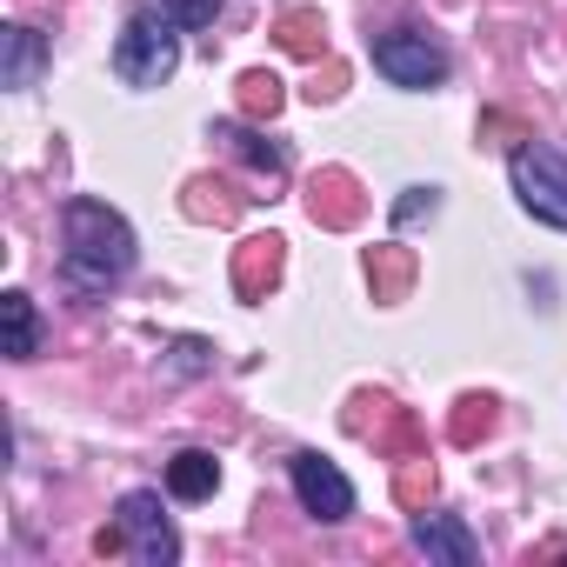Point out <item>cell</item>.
Segmentation results:
<instances>
[{
    "instance_id": "obj_1",
    "label": "cell",
    "mask_w": 567,
    "mask_h": 567,
    "mask_svg": "<svg viewBox=\"0 0 567 567\" xmlns=\"http://www.w3.org/2000/svg\"><path fill=\"white\" fill-rule=\"evenodd\" d=\"M61 234H68V247H61V280H68V288L107 295V288H121V280L134 274V254H141L134 247V227L107 200L74 194L61 207Z\"/></svg>"
},
{
    "instance_id": "obj_2",
    "label": "cell",
    "mask_w": 567,
    "mask_h": 567,
    "mask_svg": "<svg viewBox=\"0 0 567 567\" xmlns=\"http://www.w3.org/2000/svg\"><path fill=\"white\" fill-rule=\"evenodd\" d=\"M174 68H181V28L167 14H154V8L127 14V28L114 41V74L127 87H167Z\"/></svg>"
},
{
    "instance_id": "obj_3",
    "label": "cell",
    "mask_w": 567,
    "mask_h": 567,
    "mask_svg": "<svg viewBox=\"0 0 567 567\" xmlns=\"http://www.w3.org/2000/svg\"><path fill=\"white\" fill-rule=\"evenodd\" d=\"M507 174H514V194L534 220L560 227L567 234V154H554L547 141H520L507 154Z\"/></svg>"
},
{
    "instance_id": "obj_4",
    "label": "cell",
    "mask_w": 567,
    "mask_h": 567,
    "mask_svg": "<svg viewBox=\"0 0 567 567\" xmlns=\"http://www.w3.org/2000/svg\"><path fill=\"white\" fill-rule=\"evenodd\" d=\"M114 520H121V534H127V554H134L141 567H174V560H181V534H174V520H167L161 494H147V487L121 494Z\"/></svg>"
},
{
    "instance_id": "obj_5",
    "label": "cell",
    "mask_w": 567,
    "mask_h": 567,
    "mask_svg": "<svg viewBox=\"0 0 567 567\" xmlns=\"http://www.w3.org/2000/svg\"><path fill=\"white\" fill-rule=\"evenodd\" d=\"M374 68L394 81V87H441L447 81V48L427 41L421 28H394L374 41Z\"/></svg>"
},
{
    "instance_id": "obj_6",
    "label": "cell",
    "mask_w": 567,
    "mask_h": 567,
    "mask_svg": "<svg viewBox=\"0 0 567 567\" xmlns=\"http://www.w3.org/2000/svg\"><path fill=\"white\" fill-rule=\"evenodd\" d=\"M348 434L374 441V454H388V461L421 454V421L401 401H388V394H354L348 401Z\"/></svg>"
},
{
    "instance_id": "obj_7",
    "label": "cell",
    "mask_w": 567,
    "mask_h": 567,
    "mask_svg": "<svg viewBox=\"0 0 567 567\" xmlns=\"http://www.w3.org/2000/svg\"><path fill=\"white\" fill-rule=\"evenodd\" d=\"M288 474H295V494H301V507H308L315 520H348V514H354V481H348L328 454H295Z\"/></svg>"
},
{
    "instance_id": "obj_8",
    "label": "cell",
    "mask_w": 567,
    "mask_h": 567,
    "mask_svg": "<svg viewBox=\"0 0 567 567\" xmlns=\"http://www.w3.org/2000/svg\"><path fill=\"white\" fill-rule=\"evenodd\" d=\"M361 214H368V194H361V181L348 174V167H321L315 181H308V220L315 227H361Z\"/></svg>"
},
{
    "instance_id": "obj_9",
    "label": "cell",
    "mask_w": 567,
    "mask_h": 567,
    "mask_svg": "<svg viewBox=\"0 0 567 567\" xmlns=\"http://www.w3.org/2000/svg\"><path fill=\"white\" fill-rule=\"evenodd\" d=\"M280 267H288V240L280 234H247L234 247V295L240 301H267L280 288Z\"/></svg>"
},
{
    "instance_id": "obj_10",
    "label": "cell",
    "mask_w": 567,
    "mask_h": 567,
    "mask_svg": "<svg viewBox=\"0 0 567 567\" xmlns=\"http://www.w3.org/2000/svg\"><path fill=\"white\" fill-rule=\"evenodd\" d=\"M414 547L434 567H474L481 560V540L467 534V520L461 514H434V507H414Z\"/></svg>"
},
{
    "instance_id": "obj_11",
    "label": "cell",
    "mask_w": 567,
    "mask_h": 567,
    "mask_svg": "<svg viewBox=\"0 0 567 567\" xmlns=\"http://www.w3.org/2000/svg\"><path fill=\"white\" fill-rule=\"evenodd\" d=\"M48 34H34V28H0V87H34L41 74H48Z\"/></svg>"
},
{
    "instance_id": "obj_12",
    "label": "cell",
    "mask_w": 567,
    "mask_h": 567,
    "mask_svg": "<svg viewBox=\"0 0 567 567\" xmlns=\"http://www.w3.org/2000/svg\"><path fill=\"white\" fill-rule=\"evenodd\" d=\"M414 274H421L414 247H401V240H381V247H368V288H374V301H381V308L408 301Z\"/></svg>"
},
{
    "instance_id": "obj_13",
    "label": "cell",
    "mask_w": 567,
    "mask_h": 567,
    "mask_svg": "<svg viewBox=\"0 0 567 567\" xmlns=\"http://www.w3.org/2000/svg\"><path fill=\"white\" fill-rule=\"evenodd\" d=\"M214 141H227V147H234L254 174H267V181L288 174V147L267 141V134H260V121H220V127H214Z\"/></svg>"
},
{
    "instance_id": "obj_14",
    "label": "cell",
    "mask_w": 567,
    "mask_h": 567,
    "mask_svg": "<svg viewBox=\"0 0 567 567\" xmlns=\"http://www.w3.org/2000/svg\"><path fill=\"white\" fill-rule=\"evenodd\" d=\"M181 207H187V220H200V227H234L240 207H247V194H234V187L214 181V174H194L187 194H181Z\"/></svg>"
},
{
    "instance_id": "obj_15",
    "label": "cell",
    "mask_w": 567,
    "mask_h": 567,
    "mask_svg": "<svg viewBox=\"0 0 567 567\" xmlns=\"http://www.w3.org/2000/svg\"><path fill=\"white\" fill-rule=\"evenodd\" d=\"M274 41H280V54H295V61H328V21L315 8H288L274 21Z\"/></svg>"
},
{
    "instance_id": "obj_16",
    "label": "cell",
    "mask_w": 567,
    "mask_h": 567,
    "mask_svg": "<svg viewBox=\"0 0 567 567\" xmlns=\"http://www.w3.org/2000/svg\"><path fill=\"white\" fill-rule=\"evenodd\" d=\"M220 487V461L207 454V447H181L174 461H167V494L174 501H207Z\"/></svg>"
},
{
    "instance_id": "obj_17",
    "label": "cell",
    "mask_w": 567,
    "mask_h": 567,
    "mask_svg": "<svg viewBox=\"0 0 567 567\" xmlns=\"http://www.w3.org/2000/svg\"><path fill=\"white\" fill-rule=\"evenodd\" d=\"M0 328H8V361H34L41 354V315L21 288L0 295Z\"/></svg>"
},
{
    "instance_id": "obj_18",
    "label": "cell",
    "mask_w": 567,
    "mask_h": 567,
    "mask_svg": "<svg viewBox=\"0 0 567 567\" xmlns=\"http://www.w3.org/2000/svg\"><path fill=\"white\" fill-rule=\"evenodd\" d=\"M234 94H240V121H274V114H280V101H288L267 68H247V74L234 81Z\"/></svg>"
},
{
    "instance_id": "obj_19",
    "label": "cell",
    "mask_w": 567,
    "mask_h": 567,
    "mask_svg": "<svg viewBox=\"0 0 567 567\" xmlns=\"http://www.w3.org/2000/svg\"><path fill=\"white\" fill-rule=\"evenodd\" d=\"M394 501L401 507H427L434 501V461L427 454H401L394 461Z\"/></svg>"
},
{
    "instance_id": "obj_20",
    "label": "cell",
    "mask_w": 567,
    "mask_h": 567,
    "mask_svg": "<svg viewBox=\"0 0 567 567\" xmlns=\"http://www.w3.org/2000/svg\"><path fill=\"white\" fill-rule=\"evenodd\" d=\"M487 427H494V401H487V394H461V401H454V421H447V441H454V447H474Z\"/></svg>"
},
{
    "instance_id": "obj_21",
    "label": "cell",
    "mask_w": 567,
    "mask_h": 567,
    "mask_svg": "<svg viewBox=\"0 0 567 567\" xmlns=\"http://www.w3.org/2000/svg\"><path fill=\"white\" fill-rule=\"evenodd\" d=\"M161 14L174 21V28H214V14H220V0H161Z\"/></svg>"
},
{
    "instance_id": "obj_22",
    "label": "cell",
    "mask_w": 567,
    "mask_h": 567,
    "mask_svg": "<svg viewBox=\"0 0 567 567\" xmlns=\"http://www.w3.org/2000/svg\"><path fill=\"white\" fill-rule=\"evenodd\" d=\"M207 368H214V348H207V341H194V334H187V341H174V361H167V374H174V381L207 374Z\"/></svg>"
},
{
    "instance_id": "obj_23",
    "label": "cell",
    "mask_w": 567,
    "mask_h": 567,
    "mask_svg": "<svg viewBox=\"0 0 567 567\" xmlns=\"http://www.w3.org/2000/svg\"><path fill=\"white\" fill-rule=\"evenodd\" d=\"M441 207V187H408L401 200H394V220H421V214H434Z\"/></svg>"
},
{
    "instance_id": "obj_24",
    "label": "cell",
    "mask_w": 567,
    "mask_h": 567,
    "mask_svg": "<svg viewBox=\"0 0 567 567\" xmlns=\"http://www.w3.org/2000/svg\"><path fill=\"white\" fill-rule=\"evenodd\" d=\"M341 87H348V68H341V61H328V74H321V81H315L308 94H315V101H334Z\"/></svg>"
},
{
    "instance_id": "obj_25",
    "label": "cell",
    "mask_w": 567,
    "mask_h": 567,
    "mask_svg": "<svg viewBox=\"0 0 567 567\" xmlns=\"http://www.w3.org/2000/svg\"><path fill=\"white\" fill-rule=\"evenodd\" d=\"M94 554H101V560H114V554H127V534H121V520L94 534Z\"/></svg>"
}]
</instances>
